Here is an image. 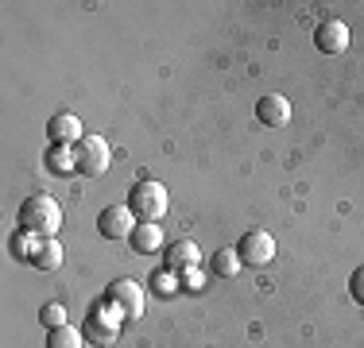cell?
Masks as SVG:
<instances>
[{
	"instance_id": "cell-1",
	"label": "cell",
	"mask_w": 364,
	"mask_h": 348,
	"mask_svg": "<svg viewBox=\"0 0 364 348\" xmlns=\"http://www.w3.org/2000/svg\"><path fill=\"white\" fill-rule=\"evenodd\" d=\"M63 229V209H58L55 197L47 194H31L28 202L20 205V232L36 240H55V232Z\"/></svg>"
},
{
	"instance_id": "cell-2",
	"label": "cell",
	"mask_w": 364,
	"mask_h": 348,
	"mask_svg": "<svg viewBox=\"0 0 364 348\" xmlns=\"http://www.w3.org/2000/svg\"><path fill=\"white\" fill-rule=\"evenodd\" d=\"M128 209L136 213V221H163L171 209V194L163 182L155 178H144L132 186V194H128Z\"/></svg>"
},
{
	"instance_id": "cell-3",
	"label": "cell",
	"mask_w": 364,
	"mask_h": 348,
	"mask_svg": "<svg viewBox=\"0 0 364 348\" xmlns=\"http://www.w3.org/2000/svg\"><path fill=\"white\" fill-rule=\"evenodd\" d=\"M120 321H124V313L112 306V302H97V306L90 310V317H85V341L97 344V348L117 344V337H120Z\"/></svg>"
},
{
	"instance_id": "cell-4",
	"label": "cell",
	"mask_w": 364,
	"mask_h": 348,
	"mask_svg": "<svg viewBox=\"0 0 364 348\" xmlns=\"http://www.w3.org/2000/svg\"><path fill=\"white\" fill-rule=\"evenodd\" d=\"M74 163H77V174H85V178H97V174H105L109 163H112L109 139L85 132V136L74 143Z\"/></svg>"
},
{
	"instance_id": "cell-5",
	"label": "cell",
	"mask_w": 364,
	"mask_h": 348,
	"mask_svg": "<svg viewBox=\"0 0 364 348\" xmlns=\"http://www.w3.org/2000/svg\"><path fill=\"white\" fill-rule=\"evenodd\" d=\"M105 302H112V306L124 313V321H136V317L144 313V306H147L144 286L132 283V278H117V283L109 286V298H105Z\"/></svg>"
},
{
	"instance_id": "cell-6",
	"label": "cell",
	"mask_w": 364,
	"mask_h": 348,
	"mask_svg": "<svg viewBox=\"0 0 364 348\" xmlns=\"http://www.w3.org/2000/svg\"><path fill=\"white\" fill-rule=\"evenodd\" d=\"M237 256H240V263L245 267H267L272 263V256H275V240H272V232H245L237 244Z\"/></svg>"
},
{
	"instance_id": "cell-7",
	"label": "cell",
	"mask_w": 364,
	"mask_h": 348,
	"mask_svg": "<svg viewBox=\"0 0 364 348\" xmlns=\"http://www.w3.org/2000/svg\"><path fill=\"white\" fill-rule=\"evenodd\" d=\"M136 229V213L128 205H105L97 213V232L105 240H128Z\"/></svg>"
},
{
	"instance_id": "cell-8",
	"label": "cell",
	"mask_w": 364,
	"mask_h": 348,
	"mask_svg": "<svg viewBox=\"0 0 364 348\" xmlns=\"http://www.w3.org/2000/svg\"><path fill=\"white\" fill-rule=\"evenodd\" d=\"M47 136H50V147H74L85 132H82V120L74 112H55L47 120Z\"/></svg>"
},
{
	"instance_id": "cell-9",
	"label": "cell",
	"mask_w": 364,
	"mask_h": 348,
	"mask_svg": "<svg viewBox=\"0 0 364 348\" xmlns=\"http://www.w3.org/2000/svg\"><path fill=\"white\" fill-rule=\"evenodd\" d=\"M314 47L322 50V55H341V50L349 47V28H345L341 20H322L314 31Z\"/></svg>"
},
{
	"instance_id": "cell-10",
	"label": "cell",
	"mask_w": 364,
	"mask_h": 348,
	"mask_svg": "<svg viewBox=\"0 0 364 348\" xmlns=\"http://www.w3.org/2000/svg\"><path fill=\"white\" fill-rule=\"evenodd\" d=\"M23 259H28L36 271H55V267L63 263V248H58V240H36V236H31Z\"/></svg>"
},
{
	"instance_id": "cell-11",
	"label": "cell",
	"mask_w": 364,
	"mask_h": 348,
	"mask_svg": "<svg viewBox=\"0 0 364 348\" xmlns=\"http://www.w3.org/2000/svg\"><path fill=\"white\" fill-rule=\"evenodd\" d=\"M256 120L267 128H283L291 120V101L283 93H267V97L256 101Z\"/></svg>"
},
{
	"instance_id": "cell-12",
	"label": "cell",
	"mask_w": 364,
	"mask_h": 348,
	"mask_svg": "<svg viewBox=\"0 0 364 348\" xmlns=\"http://www.w3.org/2000/svg\"><path fill=\"white\" fill-rule=\"evenodd\" d=\"M198 263H202V248L194 240H175L167 248V271L182 275V271H194Z\"/></svg>"
},
{
	"instance_id": "cell-13",
	"label": "cell",
	"mask_w": 364,
	"mask_h": 348,
	"mask_svg": "<svg viewBox=\"0 0 364 348\" xmlns=\"http://www.w3.org/2000/svg\"><path fill=\"white\" fill-rule=\"evenodd\" d=\"M128 244H132L136 256H151V251H159V244H163V224L140 221V224L132 229V236H128Z\"/></svg>"
},
{
	"instance_id": "cell-14",
	"label": "cell",
	"mask_w": 364,
	"mask_h": 348,
	"mask_svg": "<svg viewBox=\"0 0 364 348\" xmlns=\"http://www.w3.org/2000/svg\"><path fill=\"white\" fill-rule=\"evenodd\" d=\"M210 271L218 275V278H232L240 271V256H237V248H221V251H213L210 256Z\"/></svg>"
},
{
	"instance_id": "cell-15",
	"label": "cell",
	"mask_w": 364,
	"mask_h": 348,
	"mask_svg": "<svg viewBox=\"0 0 364 348\" xmlns=\"http://www.w3.org/2000/svg\"><path fill=\"white\" fill-rule=\"evenodd\" d=\"M43 163H47V170H55V174H70V170H77V163H74V147H47Z\"/></svg>"
},
{
	"instance_id": "cell-16",
	"label": "cell",
	"mask_w": 364,
	"mask_h": 348,
	"mask_svg": "<svg viewBox=\"0 0 364 348\" xmlns=\"http://www.w3.org/2000/svg\"><path fill=\"white\" fill-rule=\"evenodd\" d=\"M47 348H82V329H74V325H58V329H50Z\"/></svg>"
},
{
	"instance_id": "cell-17",
	"label": "cell",
	"mask_w": 364,
	"mask_h": 348,
	"mask_svg": "<svg viewBox=\"0 0 364 348\" xmlns=\"http://www.w3.org/2000/svg\"><path fill=\"white\" fill-rule=\"evenodd\" d=\"M39 321H43L47 329H58V325H66V310L58 306V302H47V306L39 310Z\"/></svg>"
},
{
	"instance_id": "cell-18",
	"label": "cell",
	"mask_w": 364,
	"mask_h": 348,
	"mask_svg": "<svg viewBox=\"0 0 364 348\" xmlns=\"http://www.w3.org/2000/svg\"><path fill=\"white\" fill-rule=\"evenodd\" d=\"M349 294H353V302H360V306H364V263L349 278Z\"/></svg>"
},
{
	"instance_id": "cell-19",
	"label": "cell",
	"mask_w": 364,
	"mask_h": 348,
	"mask_svg": "<svg viewBox=\"0 0 364 348\" xmlns=\"http://www.w3.org/2000/svg\"><path fill=\"white\" fill-rule=\"evenodd\" d=\"M155 286H159V294H171V290H175V271H163V275H155Z\"/></svg>"
},
{
	"instance_id": "cell-20",
	"label": "cell",
	"mask_w": 364,
	"mask_h": 348,
	"mask_svg": "<svg viewBox=\"0 0 364 348\" xmlns=\"http://www.w3.org/2000/svg\"><path fill=\"white\" fill-rule=\"evenodd\" d=\"M178 278L186 283V290H202V275H198V267H194V271H182Z\"/></svg>"
}]
</instances>
